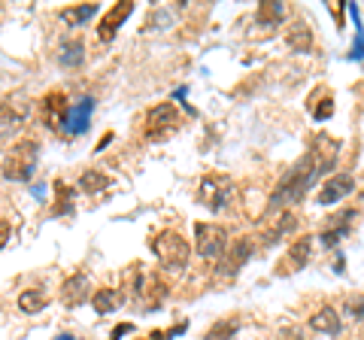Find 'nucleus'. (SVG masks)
<instances>
[{"mask_svg":"<svg viewBox=\"0 0 364 340\" xmlns=\"http://www.w3.org/2000/svg\"><path fill=\"white\" fill-rule=\"evenodd\" d=\"M152 253L158 255V262H161L167 270H186L188 258H191V246L179 231L167 228V231H158L152 237Z\"/></svg>","mask_w":364,"mask_h":340,"instance_id":"nucleus-3","label":"nucleus"},{"mask_svg":"<svg viewBox=\"0 0 364 340\" xmlns=\"http://www.w3.org/2000/svg\"><path fill=\"white\" fill-rule=\"evenodd\" d=\"M107 143H112V131H107L104 137H100V143L95 146V152H104V146H107Z\"/></svg>","mask_w":364,"mask_h":340,"instance_id":"nucleus-30","label":"nucleus"},{"mask_svg":"<svg viewBox=\"0 0 364 340\" xmlns=\"http://www.w3.org/2000/svg\"><path fill=\"white\" fill-rule=\"evenodd\" d=\"M252 249H255V243L249 240V237H240V240H237L234 246H228V253H225V262L219 265V270L222 274H237V270H240L246 262H249V255H252Z\"/></svg>","mask_w":364,"mask_h":340,"instance_id":"nucleus-14","label":"nucleus"},{"mask_svg":"<svg viewBox=\"0 0 364 340\" xmlns=\"http://www.w3.org/2000/svg\"><path fill=\"white\" fill-rule=\"evenodd\" d=\"M310 328L313 331H318V334H340V328H343V322H340V316H337V310L334 307H322V310H316L313 316H310Z\"/></svg>","mask_w":364,"mask_h":340,"instance_id":"nucleus-18","label":"nucleus"},{"mask_svg":"<svg viewBox=\"0 0 364 340\" xmlns=\"http://www.w3.org/2000/svg\"><path fill=\"white\" fill-rule=\"evenodd\" d=\"M76 191L73 186H67V183H55V201H52V216H70L73 207H76Z\"/></svg>","mask_w":364,"mask_h":340,"instance_id":"nucleus-20","label":"nucleus"},{"mask_svg":"<svg viewBox=\"0 0 364 340\" xmlns=\"http://www.w3.org/2000/svg\"><path fill=\"white\" fill-rule=\"evenodd\" d=\"M286 43L291 52H310L313 49V31L306 21H294V25L286 31Z\"/></svg>","mask_w":364,"mask_h":340,"instance_id":"nucleus-19","label":"nucleus"},{"mask_svg":"<svg viewBox=\"0 0 364 340\" xmlns=\"http://www.w3.org/2000/svg\"><path fill=\"white\" fill-rule=\"evenodd\" d=\"M37 158H40V143L31 137H21L0 158V174L13 179V183H28L33 176V167H37Z\"/></svg>","mask_w":364,"mask_h":340,"instance_id":"nucleus-2","label":"nucleus"},{"mask_svg":"<svg viewBox=\"0 0 364 340\" xmlns=\"http://www.w3.org/2000/svg\"><path fill=\"white\" fill-rule=\"evenodd\" d=\"M234 198H237V186H234L228 176H222V174H207V176L200 179L198 201H200L207 210L222 213V210L231 207Z\"/></svg>","mask_w":364,"mask_h":340,"instance_id":"nucleus-4","label":"nucleus"},{"mask_svg":"<svg viewBox=\"0 0 364 340\" xmlns=\"http://www.w3.org/2000/svg\"><path fill=\"white\" fill-rule=\"evenodd\" d=\"M85 298H91L88 294V277L82 274V270H76V274H70L61 282V304L73 310V307H79V304H85Z\"/></svg>","mask_w":364,"mask_h":340,"instance_id":"nucleus-11","label":"nucleus"},{"mask_svg":"<svg viewBox=\"0 0 364 340\" xmlns=\"http://www.w3.org/2000/svg\"><path fill=\"white\" fill-rule=\"evenodd\" d=\"M237 328H240V322L234 319V316H228V319H219L213 322L207 328V334H203V340H231L237 334Z\"/></svg>","mask_w":364,"mask_h":340,"instance_id":"nucleus-25","label":"nucleus"},{"mask_svg":"<svg viewBox=\"0 0 364 340\" xmlns=\"http://www.w3.org/2000/svg\"><path fill=\"white\" fill-rule=\"evenodd\" d=\"M31 116V104L21 95H4L0 97V128H13Z\"/></svg>","mask_w":364,"mask_h":340,"instance_id":"nucleus-10","label":"nucleus"},{"mask_svg":"<svg viewBox=\"0 0 364 340\" xmlns=\"http://www.w3.org/2000/svg\"><path fill=\"white\" fill-rule=\"evenodd\" d=\"M112 179L107 174H100V170H85L82 176H79V188L85 191V195H97V191H104L109 188Z\"/></svg>","mask_w":364,"mask_h":340,"instance_id":"nucleus-24","label":"nucleus"},{"mask_svg":"<svg viewBox=\"0 0 364 340\" xmlns=\"http://www.w3.org/2000/svg\"><path fill=\"white\" fill-rule=\"evenodd\" d=\"M294 228H298V216H294V213H282V216L277 219V225H273V228L267 231L264 240H267V243H273V240H277V237L289 234V231H294Z\"/></svg>","mask_w":364,"mask_h":340,"instance_id":"nucleus-27","label":"nucleus"},{"mask_svg":"<svg viewBox=\"0 0 364 340\" xmlns=\"http://www.w3.org/2000/svg\"><path fill=\"white\" fill-rule=\"evenodd\" d=\"M349 13H352V21H355V46L349 49V58H352V61H361V58H364V28H361L358 6L349 4Z\"/></svg>","mask_w":364,"mask_h":340,"instance_id":"nucleus-26","label":"nucleus"},{"mask_svg":"<svg viewBox=\"0 0 364 340\" xmlns=\"http://www.w3.org/2000/svg\"><path fill=\"white\" fill-rule=\"evenodd\" d=\"M46 304H49V294L43 289H25L18 294V310L21 313H40L46 310Z\"/></svg>","mask_w":364,"mask_h":340,"instance_id":"nucleus-23","label":"nucleus"},{"mask_svg":"<svg viewBox=\"0 0 364 340\" xmlns=\"http://www.w3.org/2000/svg\"><path fill=\"white\" fill-rule=\"evenodd\" d=\"M352 188H355V179H352V174H334L328 176V183L322 186V191H318V203H337L352 195Z\"/></svg>","mask_w":364,"mask_h":340,"instance_id":"nucleus-12","label":"nucleus"},{"mask_svg":"<svg viewBox=\"0 0 364 340\" xmlns=\"http://www.w3.org/2000/svg\"><path fill=\"white\" fill-rule=\"evenodd\" d=\"M67 110H70V100H67V95L58 92V88L40 100V119L49 124L52 131H61V124L67 119Z\"/></svg>","mask_w":364,"mask_h":340,"instance_id":"nucleus-8","label":"nucleus"},{"mask_svg":"<svg viewBox=\"0 0 364 340\" xmlns=\"http://www.w3.org/2000/svg\"><path fill=\"white\" fill-rule=\"evenodd\" d=\"M6 237H9V222H0V246H6Z\"/></svg>","mask_w":364,"mask_h":340,"instance_id":"nucleus-31","label":"nucleus"},{"mask_svg":"<svg viewBox=\"0 0 364 340\" xmlns=\"http://www.w3.org/2000/svg\"><path fill=\"white\" fill-rule=\"evenodd\" d=\"M282 18H286V6L273 4V0H267V4H261L255 9V21H258V25H264V28H277Z\"/></svg>","mask_w":364,"mask_h":340,"instance_id":"nucleus-22","label":"nucleus"},{"mask_svg":"<svg viewBox=\"0 0 364 340\" xmlns=\"http://www.w3.org/2000/svg\"><path fill=\"white\" fill-rule=\"evenodd\" d=\"M91 112H95V97H76L70 100V110H67V119L61 124V131L67 134V137H79V134L88 131L91 124Z\"/></svg>","mask_w":364,"mask_h":340,"instance_id":"nucleus-7","label":"nucleus"},{"mask_svg":"<svg viewBox=\"0 0 364 340\" xmlns=\"http://www.w3.org/2000/svg\"><path fill=\"white\" fill-rule=\"evenodd\" d=\"M352 219H355V210H340L337 216L328 219L325 231H322V243L325 246H337V240H343V237L352 231Z\"/></svg>","mask_w":364,"mask_h":340,"instance_id":"nucleus-15","label":"nucleus"},{"mask_svg":"<svg viewBox=\"0 0 364 340\" xmlns=\"http://www.w3.org/2000/svg\"><path fill=\"white\" fill-rule=\"evenodd\" d=\"M318 179H322V170H318L316 164V158L313 152H306L304 158H298L289 170H286V176L277 183V188H273V195H270V213H277L282 207H289V203H298L306 191H310Z\"/></svg>","mask_w":364,"mask_h":340,"instance_id":"nucleus-1","label":"nucleus"},{"mask_svg":"<svg viewBox=\"0 0 364 340\" xmlns=\"http://www.w3.org/2000/svg\"><path fill=\"white\" fill-rule=\"evenodd\" d=\"M122 304H124V294H122L119 289H97L95 294H91V307H95L97 316L116 313Z\"/></svg>","mask_w":364,"mask_h":340,"instance_id":"nucleus-16","label":"nucleus"},{"mask_svg":"<svg viewBox=\"0 0 364 340\" xmlns=\"http://www.w3.org/2000/svg\"><path fill=\"white\" fill-rule=\"evenodd\" d=\"M179 122H182L179 119V110L173 104H158V107H152L149 112H146V119H143V137L152 140V143L167 140L170 134L179 128Z\"/></svg>","mask_w":364,"mask_h":340,"instance_id":"nucleus-5","label":"nucleus"},{"mask_svg":"<svg viewBox=\"0 0 364 340\" xmlns=\"http://www.w3.org/2000/svg\"><path fill=\"white\" fill-rule=\"evenodd\" d=\"M228 231L222 225H213V222H198L195 225V249L200 258H207V262H219L225 258L228 253Z\"/></svg>","mask_w":364,"mask_h":340,"instance_id":"nucleus-6","label":"nucleus"},{"mask_svg":"<svg viewBox=\"0 0 364 340\" xmlns=\"http://www.w3.org/2000/svg\"><path fill=\"white\" fill-rule=\"evenodd\" d=\"M52 340H76V337H73V334H67V331H61V334H55Z\"/></svg>","mask_w":364,"mask_h":340,"instance_id":"nucleus-34","label":"nucleus"},{"mask_svg":"<svg viewBox=\"0 0 364 340\" xmlns=\"http://www.w3.org/2000/svg\"><path fill=\"white\" fill-rule=\"evenodd\" d=\"M124 331H131V325H119V328H116V334H112V340H119Z\"/></svg>","mask_w":364,"mask_h":340,"instance_id":"nucleus-32","label":"nucleus"},{"mask_svg":"<svg viewBox=\"0 0 364 340\" xmlns=\"http://www.w3.org/2000/svg\"><path fill=\"white\" fill-rule=\"evenodd\" d=\"M279 340H298V334H294V331H282Z\"/></svg>","mask_w":364,"mask_h":340,"instance_id":"nucleus-33","label":"nucleus"},{"mask_svg":"<svg viewBox=\"0 0 364 340\" xmlns=\"http://www.w3.org/2000/svg\"><path fill=\"white\" fill-rule=\"evenodd\" d=\"M58 61H61V67H70V70H76V67H82V64H85V43L79 40V37L61 40Z\"/></svg>","mask_w":364,"mask_h":340,"instance_id":"nucleus-17","label":"nucleus"},{"mask_svg":"<svg viewBox=\"0 0 364 340\" xmlns=\"http://www.w3.org/2000/svg\"><path fill=\"white\" fill-rule=\"evenodd\" d=\"M310 255H313V237L304 234L289 246L286 262H282V267H277V270H282V274H294V270H301L306 262H310Z\"/></svg>","mask_w":364,"mask_h":340,"instance_id":"nucleus-13","label":"nucleus"},{"mask_svg":"<svg viewBox=\"0 0 364 340\" xmlns=\"http://www.w3.org/2000/svg\"><path fill=\"white\" fill-rule=\"evenodd\" d=\"M97 4H76V6H67L61 9V21L64 25H70V28H79V25H85V21L91 16H97Z\"/></svg>","mask_w":364,"mask_h":340,"instance_id":"nucleus-21","label":"nucleus"},{"mask_svg":"<svg viewBox=\"0 0 364 340\" xmlns=\"http://www.w3.org/2000/svg\"><path fill=\"white\" fill-rule=\"evenodd\" d=\"M349 313L355 319H364V301H349Z\"/></svg>","mask_w":364,"mask_h":340,"instance_id":"nucleus-29","label":"nucleus"},{"mask_svg":"<svg viewBox=\"0 0 364 340\" xmlns=\"http://www.w3.org/2000/svg\"><path fill=\"white\" fill-rule=\"evenodd\" d=\"M331 116H334V97L328 95V97H322V104L313 107V119L316 122H325V119H331Z\"/></svg>","mask_w":364,"mask_h":340,"instance_id":"nucleus-28","label":"nucleus"},{"mask_svg":"<svg viewBox=\"0 0 364 340\" xmlns=\"http://www.w3.org/2000/svg\"><path fill=\"white\" fill-rule=\"evenodd\" d=\"M134 13V4L131 0H119L116 6H109V13L100 18V25H97V37L104 40V43H109V40H116V33H119V28L128 21V16Z\"/></svg>","mask_w":364,"mask_h":340,"instance_id":"nucleus-9","label":"nucleus"}]
</instances>
